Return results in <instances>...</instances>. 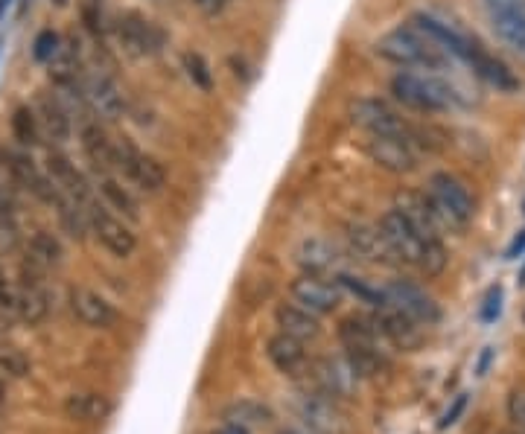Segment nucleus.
Masks as SVG:
<instances>
[{
  "mask_svg": "<svg viewBox=\"0 0 525 434\" xmlns=\"http://www.w3.org/2000/svg\"><path fill=\"white\" fill-rule=\"evenodd\" d=\"M47 175L56 181V187H59L68 199L79 201L82 207L94 199V190H91L88 178L76 169V164L70 161L68 155H62V152H50V155H47Z\"/></svg>",
  "mask_w": 525,
  "mask_h": 434,
  "instance_id": "b1692460",
  "label": "nucleus"
},
{
  "mask_svg": "<svg viewBox=\"0 0 525 434\" xmlns=\"http://www.w3.org/2000/svg\"><path fill=\"white\" fill-rule=\"evenodd\" d=\"M362 149L371 158V164H377L385 172H394V175H403V172H412V169L418 167V152L409 143L394 140V137L368 134V140L362 143Z\"/></svg>",
  "mask_w": 525,
  "mask_h": 434,
  "instance_id": "a211bd4d",
  "label": "nucleus"
},
{
  "mask_svg": "<svg viewBox=\"0 0 525 434\" xmlns=\"http://www.w3.org/2000/svg\"><path fill=\"white\" fill-rule=\"evenodd\" d=\"M50 306H53V303H50V289H47V283H44V271L24 260L21 277H18V283H15V315H18L24 324L38 327L41 321H47Z\"/></svg>",
  "mask_w": 525,
  "mask_h": 434,
  "instance_id": "9d476101",
  "label": "nucleus"
},
{
  "mask_svg": "<svg viewBox=\"0 0 525 434\" xmlns=\"http://www.w3.org/2000/svg\"><path fill=\"white\" fill-rule=\"evenodd\" d=\"M499 309H502V289H499V286H493V289L488 292L485 309H482V321H485V324L496 321V318H499Z\"/></svg>",
  "mask_w": 525,
  "mask_h": 434,
  "instance_id": "79ce46f5",
  "label": "nucleus"
},
{
  "mask_svg": "<svg viewBox=\"0 0 525 434\" xmlns=\"http://www.w3.org/2000/svg\"><path fill=\"white\" fill-rule=\"evenodd\" d=\"M391 94L394 100L420 114H441L458 105V94L447 82L420 73H397L391 79Z\"/></svg>",
  "mask_w": 525,
  "mask_h": 434,
  "instance_id": "423d86ee",
  "label": "nucleus"
},
{
  "mask_svg": "<svg viewBox=\"0 0 525 434\" xmlns=\"http://www.w3.org/2000/svg\"><path fill=\"white\" fill-rule=\"evenodd\" d=\"M3 402H6V379L0 376V408H3Z\"/></svg>",
  "mask_w": 525,
  "mask_h": 434,
  "instance_id": "09e8293b",
  "label": "nucleus"
},
{
  "mask_svg": "<svg viewBox=\"0 0 525 434\" xmlns=\"http://www.w3.org/2000/svg\"><path fill=\"white\" fill-rule=\"evenodd\" d=\"M184 70H187V76L193 79V85H199L202 91H210V88H213L210 67L199 53H184Z\"/></svg>",
  "mask_w": 525,
  "mask_h": 434,
  "instance_id": "4c0bfd02",
  "label": "nucleus"
},
{
  "mask_svg": "<svg viewBox=\"0 0 525 434\" xmlns=\"http://www.w3.org/2000/svg\"><path fill=\"white\" fill-rule=\"evenodd\" d=\"M79 100L91 108V114H97V120H117L126 111L120 88L105 73H82Z\"/></svg>",
  "mask_w": 525,
  "mask_h": 434,
  "instance_id": "2eb2a0df",
  "label": "nucleus"
},
{
  "mask_svg": "<svg viewBox=\"0 0 525 434\" xmlns=\"http://www.w3.org/2000/svg\"><path fill=\"white\" fill-rule=\"evenodd\" d=\"M38 126H41V132L47 134V140H53L56 146L68 143L70 134H73V120H70V111L65 108V102L59 97L41 94V100H38Z\"/></svg>",
  "mask_w": 525,
  "mask_h": 434,
  "instance_id": "c85d7f7f",
  "label": "nucleus"
},
{
  "mask_svg": "<svg viewBox=\"0 0 525 434\" xmlns=\"http://www.w3.org/2000/svg\"><path fill=\"white\" fill-rule=\"evenodd\" d=\"M464 62L473 67L485 82H490L496 91H517L520 88V79L508 70V65L499 62L496 56H490L479 41H473V47H470V53H467Z\"/></svg>",
  "mask_w": 525,
  "mask_h": 434,
  "instance_id": "cd10ccee",
  "label": "nucleus"
},
{
  "mask_svg": "<svg viewBox=\"0 0 525 434\" xmlns=\"http://www.w3.org/2000/svg\"><path fill=\"white\" fill-rule=\"evenodd\" d=\"M114 35L120 41V47L135 56V59H152L164 50L167 44V35L164 30L149 21L143 12H135V9H126L114 18Z\"/></svg>",
  "mask_w": 525,
  "mask_h": 434,
  "instance_id": "0eeeda50",
  "label": "nucleus"
},
{
  "mask_svg": "<svg viewBox=\"0 0 525 434\" xmlns=\"http://www.w3.org/2000/svg\"><path fill=\"white\" fill-rule=\"evenodd\" d=\"M412 27H418L420 33L429 35L444 53H450L455 59H467V53H470V47H473V38H467L464 33H458L453 24H444L441 18H435V15H426V12H418L415 18H412Z\"/></svg>",
  "mask_w": 525,
  "mask_h": 434,
  "instance_id": "393cba45",
  "label": "nucleus"
},
{
  "mask_svg": "<svg viewBox=\"0 0 525 434\" xmlns=\"http://www.w3.org/2000/svg\"><path fill=\"white\" fill-rule=\"evenodd\" d=\"M383 295L385 301L394 303L400 312H406L412 321H418L420 327H435L441 321V306L412 280H391L383 289Z\"/></svg>",
  "mask_w": 525,
  "mask_h": 434,
  "instance_id": "f8f14e48",
  "label": "nucleus"
},
{
  "mask_svg": "<svg viewBox=\"0 0 525 434\" xmlns=\"http://www.w3.org/2000/svg\"><path fill=\"white\" fill-rule=\"evenodd\" d=\"M12 134L21 146H38L41 143V126H38V117L33 114V108L27 105H18L15 114H12Z\"/></svg>",
  "mask_w": 525,
  "mask_h": 434,
  "instance_id": "72a5a7b5",
  "label": "nucleus"
},
{
  "mask_svg": "<svg viewBox=\"0 0 525 434\" xmlns=\"http://www.w3.org/2000/svg\"><path fill=\"white\" fill-rule=\"evenodd\" d=\"M374 324L377 330L383 335L385 344H391L394 350H403V353H415L423 347L426 341V327H420L418 321H412L406 312H400L394 303L383 301L377 309H374Z\"/></svg>",
  "mask_w": 525,
  "mask_h": 434,
  "instance_id": "9b49d317",
  "label": "nucleus"
},
{
  "mask_svg": "<svg viewBox=\"0 0 525 434\" xmlns=\"http://www.w3.org/2000/svg\"><path fill=\"white\" fill-rule=\"evenodd\" d=\"M394 210H397L420 236H426V239H441V225H438V219H435V213H432V207H429L426 193H415V190L397 193Z\"/></svg>",
  "mask_w": 525,
  "mask_h": 434,
  "instance_id": "a878e982",
  "label": "nucleus"
},
{
  "mask_svg": "<svg viewBox=\"0 0 525 434\" xmlns=\"http://www.w3.org/2000/svg\"><path fill=\"white\" fill-rule=\"evenodd\" d=\"M213 434H248V429H245V426H240V423H225L222 429H216Z\"/></svg>",
  "mask_w": 525,
  "mask_h": 434,
  "instance_id": "49530a36",
  "label": "nucleus"
},
{
  "mask_svg": "<svg viewBox=\"0 0 525 434\" xmlns=\"http://www.w3.org/2000/svg\"><path fill=\"white\" fill-rule=\"evenodd\" d=\"M280 434H315V432H310L307 426H298V429H286V432H280Z\"/></svg>",
  "mask_w": 525,
  "mask_h": 434,
  "instance_id": "de8ad7c7",
  "label": "nucleus"
},
{
  "mask_svg": "<svg viewBox=\"0 0 525 434\" xmlns=\"http://www.w3.org/2000/svg\"><path fill=\"white\" fill-rule=\"evenodd\" d=\"M30 373V359L18 347H0V376L3 379H24Z\"/></svg>",
  "mask_w": 525,
  "mask_h": 434,
  "instance_id": "c9c22d12",
  "label": "nucleus"
},
{
  "mask_svg": "<svg viewBox=\"0 0 525 434\" xmlns=\"http://www.w3.org/2000/svg\"><path fill=\"white\" fill-rule=\"evenodd\" d=\"M289 292H292V301L301 303L304 309H310L318 318L336 312L339 303H342L339 283L330 280V277H318V274H301V277H295L292 286H289Z\"/></svg>",
  "mask_w": 525,
  "mask_h": 434,
  "instance_id": "4468645a",
  "label": "nucleus"
},
{
  "mask_svg": "<svg viewBox=\"0 0 525 434\" xmlns=\"http://www.w3.org/2000/svg\"><path fill=\"white\" fill-rule=\"evenodd\" d=\"M65 260V248H62V239L53 234V231H35L30 236V245H27V263H33L35 268H41L44 274L53 271V268L62 266Z\"/></svg>",
  "mask_w": 525,
  "mask_h": 434,
  "instance_id": "c756f323",
  "label": "nucleus"
},
{
  "mask_svg": "<svg viewBox=\"0 0 525 434\" xmlns=\"http://www.w3.org/2000/svg\"><path fill=\"white\" fill-rule=\"evenodd\" d=\"M114 152H117V169L138 187L140 193L155 196L164 190L167 184V169L158 158L140 152L138 146L129 137H117L114 140Z\"/></svg>",
  "mask_w": 525,
  "mask_h": 434,
  "instance_id": "1a4fd4ad",
  "label": "nucleus"
},
{
  "mask_svg": "<svg viewBox=\"0 0 525 434\" xmlns=\"http://www.w3.org/2000/svg\"><path fill=\"white\" fill-rule=\"evenodd\" d=\"M523 251H525V231H520V236H517V239H514V242L508 245L505 257H508V260H517V257L523 254Z\"/></svg>",
  "mask_w": 525,
  "mask_h": 434,
  "instance_id": "a18cd8bd",
  "label": "nucleus"
},
{
  "mask_svg": "<svg viewBox=\"0 0 525 434\" xmlns=\"http://www.w3.org/2000/svg\"><path fill=\"white\" fill-rule=\"evenodd\" d=\"M100 196H103V204L108 210H114L117 216H126L129 222H138L140 219V207L138 199L114 178V172H105L100 175Z\"/></svg>",
  "mask_w": 525,
  "mask_h": 434,
  "instance_id": "7c9ffc66",
  "label": "nucleus"
},
{
  "mask_svg": "<svg viewBox=\"0 0 525 434\" xmlns=\"http://www.w3.org/2000/svg\"><path fill=\"white\" fill-rule=\"evenodd\" d=\"M70 312L76 315V321H82L91 330H108L117 321V309L105 301L100 292L85 289V286H73L68 295Z\"/></svg>",
  "mask_w": 525,
  "mask_h": 434,
  "instance_id": "aec40b11",
  "label": "nucleus"
},
{
  "mask_svg": "<svg viewBox=\"0 0 525 434\" xmlns=\"http://www.w3.org/2000/svg\"><path fill=\"white\" fill-rule=\"evenodd\" d=\"M377 53L391 65L409 67V70H441L450 62V53H444L429 35L418 27H397L377 41Z\"/></svg>",
  "mask_w": 525,
  "mask_h": 434,
  "instance_id": "20e7f679",
  "label": "nucleus"
},
{
  "mask_svg": "<svg viewBox=\"0 0 525 434\" xmlns=\"http://www.w3.org/2000/svg\"><path fill=\"white\" fill-rule=\"evenodd\" d=\"M269 417V411L266 408H260L257 402L245 400V402H237L234 408H231V414H228V423H240V426H254V423H263Z\"/></svg>",
  "mask_w": 525,
  "mask_h": 434,
  "instance_id": "e433bc0d",
  "label": "nucleus"
},
{
  "mask_svg": "<svg viewBox=\"0 0 525 434\" xmlns=\"http://www.w3.org/2000/svg\"><path fill=\"white\" fill-rule=\"evenodd\" d=\"M193 3H196V6H199L205 15L213 18V15H219V12L225 9V3H228V0H193Z\"/></svg>",
  "mask_w": 525,
  "mask_h": 434,
  "instance_id": "37998d69",
  "label": "nucleus"
},
{
  "mask_svg": "<svg viewBox=\"0 0 525 434\" xmlns=\"http://www.w3.org/2000/svg\"><path fill=\"white\" fill-rule=\"evenodd\" d=\"M59 53V35L53 33V30H44V33H38L33 44V56L38 62H50L53 56Z\"/></svg>",
  "mask_w": 525,
  "mask_h": 434,
  "instance_id": "a19ab883",
  "label": "nucleus"
},
{
  "mask_svg": "<svg viewBox=\"0 0 525 434\" xmlns=\"http://www.w3.org/2000/svg\"><path fill=\"white\" fill-rule=\"evenodd\" d=\"M426 199H429V207H432L441 231H447V228L450 231H464L473 222V213H476L473 196L450 172H435L429 178Z\"/></svg>",
  "mask_w": 525,
  "mask_h": 434,
  "instance_id": "39448f33",
  "label": "nucleus"
},
{
  "mask_svg": "<svg viewBox=\"0 0 525 434\" xmlns=\"http://www.w3.org/2000/svg\"><path fill=\"white\" fill-rule=\"evenodd\" d=\"M85 216H88V231L100 239V245L108 254H114L117 260H126L135 254L138 236L132 234V228L123 222V216H117L114 210H108L103 201L97 199L85 204Z\"/></svg>",
  "mask_w": 525,
  "mask_h": 434,
  "instance_id": "6e6552de",
  "label": "nucleus"
},
{
  "mask_svg": "<svg viewBox=\"0 0 525 434\" xmlns=\"http://www.w3.org/2000/svg\"><path fill=\"white\" fill-rule=\"evenodd\" d=\"M520 283H525V266H523V271H520Z\"/></svg>",
  "mask_w": 525,
  "mask_h": 434,
  "instance_id": "3c124183",
  "label": "nucleus"
},
{
  "mask_svg": "<svg viewBox=\"0 0 525 434\" xmlns=\"http://www.w3.org/2000/svg\"><path fill=\"white\" fill-rule=\"evenodd\" d=\"M275 324L283 335H292L298 341H315L321 335V321L310 309H304L301 303H280L275 309Z\"/></svg>",
  "mask_w": 525,
  "mask_h": 434,
  "instance_id": "bb28decb",
  "label": "nucleus"
},
{
  "mask_svg": "<svg viewBox=\"0 0 525 434\" xmlns=\"http://www.w3.org/2000/svg\"><path fill=\"white\" fill-rule=\"evenodd\" d=\"M464 405H467V397H464V394H461V397H458V400H455L453 408H450V411H447V414H444V423H441V426H444V429H447V426H453L455 420H458V414H461V411H464Z\"/></svg>",
  "mask_w": 525,
  "mask_h": 434,
  "instance_id": "c03bdc74",
  "label": "nucleus"
},
{
  "mask_svg": "<svg viewBox=\"0 0 525 434\" xmlns=\"http://www.w3.org/2000/svg\"><path fill=\"white\" fill-rule=\"evenodd\" d=\"M15 318H18V315H15V289L9 286L6 271L0 266V330L9 327Z\"/></svg>",
  "mask_w": 525,
  "mask_h": 434,
  "instance_id": "ea45409f",
  "label": "nucleus"
},
{
  "mask_svg": "<svg viewBox=\"0 0 525 434\" xmlns=\"http://www.w3.org/2000/svg\"><path fill=\"white\" fill-rule=\"evenodd\" d=\"M313 388L324 391L327 397L333 400H342V397H350L359 385V373L350 368V362L345 356L339 359H318L313 362Z\"/></svg>",
  "mask_w": 525,
  "mask_h": 434,
  "instance_id": "6ab92c4d",
  "label": "nucleus"
},
{
  "mask_svg": "<svg viewBox=\"0 0 525 434\" xmlns=\"http://www.w3.org/2000/svg\"><path fill=\"white\" fill-rule=\"evenodd\" d=\"M383 335L377 330L371 315H350L339 324V344L342 356L350 362V368L359 373V379H371L388 368V356L383 350Z\"/></svg>",
  "mask_w": 525,
  "mask_h": 434,
  "instance_id": "7ed1b4c3",
  "label": "nucleus"
},
{
  "mask_svg": "<svg viewBox=\"0 0 525 434\" xmlns=\"http://www.w3.org/2000/svg\"><path fill=\"white\" fill-rule=\"evenodd\" d=\"M79 140H82V152L91 161V167L97 175L114 172L117 169V152H114V140L105 132L100 120L82 117L79 123Z\"/></svg>",
  "mask_w": 525,
  "mask_h": 434,
  "instance_id": "412c9836",
  "label": "nucleus"
},
{
  "mask_svg": "<svg viewBox=\"0 0 525 434\" xmlns=\"http://www.w3.org/2000/svg\"><path fill=\"white\" fill-rule=\"evenodd\" d=\"M342 260H345L342 251L324 236H310L298 248V266L304 268V274H318L333 280L342 274Z\"/></svg>",
  "mask_w": 525,
  "mask_h": 434,
  "instance_id": "4be33fe9",
  "label": "nucleus"
},
{
  "mask_svg": "<svg viewBox=\"0 0 525 434\" xmlns=\"http://www.w3.org/2000/svg\"><path fill=\"white\" fill-rule=\"evenodd\" d=\"M12 0H0V18H3V12H6V6H9Z\"/></svg>",
  "mask_w": 525,
  "mask_h": 434,
  "instance_id": "8fccbe9b",
  "label": "nucleus"
},
{
  "mask_svg": "<svg viewBox=\"0 0 525 434\" xmlns=\"http://www.w3.org/2000/svg\"><path fill=\"white\" fill-rule=\"evenodd\" d=\"M508 423H511V432L525 434V385L508 394Z\"/></svg>",
  "mask_w": 525,
  "mask_h": 434,
  "instance_id": "58836bf2",
  "label": "nucleus"
},
{
  "mask_svg": "<svg viewBox=\"0 0 525 434\" xmlns=\"http://www.w3.org/2000/svg\"><path fill=\"white\" fill-rule=\"evenodd\" d=\"M266 356L289 379H310V373H313V359L307 353V344L292 338V335H272L266 344Z\"/></svg>",
  "mask_w": 525,
  "mask_h": 434,
  "instance_id": "f3484780",
  "label": "nucleus"
},
{
  "mask_svg": "<svg viewBox=\"0 0 525 434\" xmlns=\"http://www.w3.org/2000/svg\"><path fill=\"white\" fill-rule=\"evenodd\" d=\"M336 283H339V289H348L353 298H359L362 303H371L374 309L385 301L383 289H374V286H368L365 280H356V277H350V274H345V271L336 277Z\"/></svg>",
  "mask_w": 525,
  "mask_h": 434,
  "instance_id": "f704fd0d",
  "label": "nucleus"
},
{
  "mask_svg": "<svg viewBox=\"0 0 525 434\" xmlns=\"http://www.w3.org/2000/svg\"><path fill=\"white\" fill-rule=\"evenodd\" d=\"M111 400L105 394H97V391H85V394H70L68 402H65V411H68L70 420L76 423H100L111 414Z\"/></svg>",
  "mask_w": 525,
  "mask_h": 434,
  "instance_id": "2f4dec72",
  "label": "nucleus"
},
{
  "mask_svg": "<svg viewBox=\"0 0 525 434\" xmlns=\"http://www.w3.org/2000/svg\"><path fill=\"white\" fill-rule=\"evenodd\" d=\"M18 178L9 167V158H0V222H12L15 210H18Z\"/></svg>",
  "mask_w": 525,
  "mask_h": 434,
  "instance_id": "473e14b6",
  "label": "nucleus"
},
{
  "mask_svg": "<svg viewBox=\"0 0 525 434\" xmlns=\"http://www.w3.org/2000/svg\"><path fill=\"white\" fill-rule=\"evenodd\" d=\"M295 411L301 417V426H307L315 434H342V429H345V417H342L336 400L318 388L304 391L295 402Z\"/></svg>",
  "mask_w": 525,
  "mask_h": 434,
  "instance_id": "ddd939ff",
  "label": "nucleus"
},
{
  "mask_svg": "<svg viewBox=\"0 0 525 434\" xmlns=\"http://www.w3.org/2000/svg\"><path fill=\"white\" fill-rule=\"evenodd\" d=\"M380 231H383L385 242H388V248H391V254H394L397 263L415 266L426 277H438L447 268V248H444V242L441 239L420 236L394 207L388 213H383Z\"/></svg>",
  "mask_w": 525,
  "mask_h": 434,
  "instance_id": "f257e3e1",
  "label": "nucleus"
},
{
  "mask_svg": "<svg viewBox=\"0 0 525 434\" xmlns=\"http://www.w3.org/2000/svg\"><path fill=\"white\" fill-rule=\"evenodd\" d=\"M485 9L496 35L525 56V0H485Z\"/></svg>",
  "mask_w": 525,
  "mask_h": 434,
  "instance_id": "dca6fc26",
  "label": "nucleus"
},
{
  "mask_svg": "<svg viewBox=\"0 0 525 434\" xmlns=\"http://www.w3.org/2000/svg\"><path fill=\"white\" fill-rule=\"evenodd\" d=\"M505 434H517V432H511V429H508V432H505Z\"/></svg>",
  "mask_w": 525,
  "mask_h": 434,
  "instance_id": "603ef678",
  "label": "nucleus"
},
{
  "mask_svg": "<svg viewBox=\"0 0 525 434\" xmlns=\"http://www.w3.org/2000/svg\"><path fill=\"white\" fill-rule=\"evenodd\" d=\"M348 114H350V123L359 126L362 132L403 140V143H409L415 152H418V149H426V152L435 149L432 134L423 132L420 126H415V123H409V120H406L403 114H397L388 102L368 100V97H365V100H353L350 102Z\"/></svg>",
  "mask_w": 525,
  "mask_h": 434,
  "instance_id": "f03ea898",
  "label": "nucleus"
},
{
  "mask_svg": "<svg viewBox=\"0 0 525 434\" xmlns=\"http://www.w3.org/2000/svg\"><path fill=\"white\" fill-rule=\"evenodd\" d=\"M348 242L350 251L359 257V260H368V263H383V266H397L388 242H385L380 225H368V222H350L348 225Z\"/></svg>",
  "mask_w": 525,
  "mask_h": 434,
  "instance_id": "5701e85b",
  "label": "nucleus"
}]
</instances>
